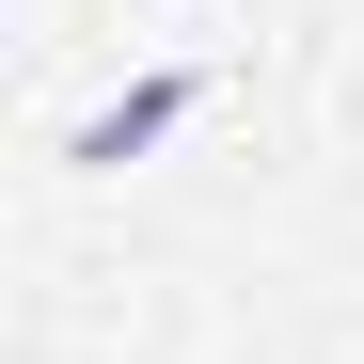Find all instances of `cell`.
<instances>
[{
  "mask_svg": "<svg viewBox=\"0 0 364 364\" xmlns=\"http://www.w3.org/2000/svg\"><path fill=\"white\" fill-rule=\"evenodd\" d=\"M174 111H191V80H143L127 111H95V127H80V159H95V174H111V159H143V143L174 127Z\"/></svg>",
  "mask_w": 364,
  "mask_h": 364,
  "instance_id": "1",
  "label": "cell"
}]
</instances>
